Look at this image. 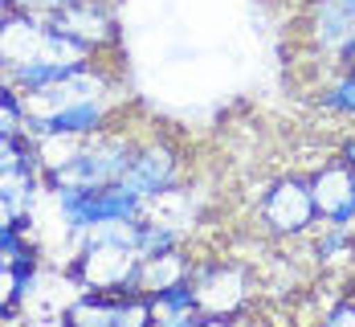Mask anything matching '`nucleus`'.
<instances>
[{
  "instance_id": "obj_1",
  "label": "nucleus",
  "mask_w": 355,
  "mask_h": 327,
  "mask_svg": "<svg viewBox=\"0 0 355 327\" xmlns=\"http://www.w3.org/2000/svg\"><path fill=\"white\" fill-rule=\"evenodd\" d=\"M188 283L205 315V327L237 324L257 299V278L241 258H196Z\"/></svg>"
},
{
  "instance_id": "obj_2",
  "label": "nucleus",
  "mask_w": 355,
  "mask_h": 327,
  "mask_svg": "<svg viewBox=\"0 0 355 327\" xmlns=\"http://www.w3.org/2000/svg\"><path fill=\"white\" fill-rule=\"evenodd\" d=\"M139 140L131 127H123L119 119L103 127V131H94L82 151H78V160H73L70 168H62V172H53V176H45V188L49 184H82V188H107V184H119L127 176V168H131V160H135V151H139Z\"/></svg>"
},
{
  "instance_id": "obj_3",
  "label": "nucleus",
  "mask_w": 355,
  "mask_h": 327,
  "mask_svg": "<svg viewBox=\"0 0 355 327\" xmlns=\"http://www.w3.org/2000/svg\"><path fill=\"white\" fill-rule=\"evenodd\" d=\"M257 221L278 242H306L319 225V201L311 188V172H282L266 184L257 201Z\"/></svg>"
},
{
  "instance_id": "obj_4",
  "label": "nucleus",
  "mask_w": 355,
  "mask_h": 327,
  "mask_svg": "<svg viewBox=\"0 0 355 327\" xmlns=\"http://www.w3.org/2000/svg\"><path fill=\"white\" fill-rule=\"evenodd\" d=\"M139 266L143 258L135 246H114V242H82L70 254L62 278L73 291H107L127 294L139 291Z\"/></svg>"
},
{
  "instance_id": "obj_5",
  "label": "nucleus",
  "mask_w": 355,
  "mask_h": 327,
  "mask_svg": "<svg viewBox=\"0 0 355 327\" xmlns=\"http://www.w3.org/2000/svg\"><path fill=\"white\" fill-rule=\"evenodd\" d=\"M180 181H184V147H180L168 131H151V135L139 140V151H135L127 176L119 184H123L131 196L151 201V196L176 188Z\"/></svg>"
},
{
  "instance_id": "obj_6",
  "label": "nucleus",
  "mask_w": 355,
  "mask_h": 327,
  "mask_svg": "<svg viewBox=\"0 0 355 327\" xmlns=\"http://www.w3.org/2000/svg\"><path fill=\"white\" fill-rule=\"evenodd\" d=\"M352 37H355V0H306L302 41L322 62H339Z\"/></svg>"
},
{
  "instance_id": "obj_7",
  "label": "nucleus",
  "mask_w": 355,
  "mask_h": 327,
  "mask_svg": "<svg viewBox=\"0 0 355 327\" xmlns=\"http://www.w3.org/2000/svg\"><path fill=\"white\" fill-rule=\"evenodd\" d=\"M49 25L78 37L98 58H107V53L119 49V17H114V4L110 0H70L62 12L49 17Z\"/></svg>"
},
{
  "instance_id": "obj_8",
  "label": "nucleus",
  "mask_w": 355,
  "mask_h": 327,
  "mask_svg": "<svg viewBox=\"0 0 355 327\" xmlns=\"http://www.w3.org/2000/svg\"><path fill=\"white\" fill-rule=\"evenodd\" d=\"M311 188H315V201H319V221L355 229V168L343 156L322 160L311 172Z\"/></svg>"
},
{
  "instance_id": "obj_9",
  "label": "nucleus",
  "mask_w": 355,
  "mask_h": 327,
  "mask_svg": "<svg viewBox=\"0 0 355 327\" xmlns=\"http://www.w3.org/2000/svg\"><path fill=\"white\" fill-rule=\"evenodd\" d=\"M45 37H49V21L21 12V8H0V70H17L25 62H33L45 53Z\"/></svg>"
},
{
  "instance_id": "obj_10",
  "label": "nucleus",
  "mask_w": 355,
  "mask_h": 327,
  "mask_svg": "<svg viewBox=\"0 0 355 327\" xmlns=\"http://www.w3.org/2000/svg\"><path fill=\"white\" fill-rule=\"evenodd\" d=\"M143 217L159 221V225H172V229H180L184 237H192L196 225H200V192H196L192 184L180 181L176 188H168V192L143 201Z\"/></svg>"
},
{
  "instance_id": "obj_11",
  "label": "nucleus",
  "mask_w": 355,
  "mask_h": 327,
  "mask_svg": "<svg viewBox=\"0 0 355 327\" xmlns=\"http://www.w3.org/2000/svg\"><path fill=\"white\" fill-rule=\"evenodd\" d=\"M147 307H151V324H168V327H205V315L196 307V294L192 283H172L164 291L147 294Z\"/></svg>"
},
{
  "instance_id": "obj_12",
  "label": "nucleus",
  "mask_w": 355,
  "mask_h": 327,
  "mask_svg": "<svg viewBox=\"0 0 355 327\" xmlns=\"http://www.w3.org/2000/svg\"><path fill=\"white\" fill-rule=\"evenodd\" d=\"M192 262H196V258L188 254V246L168 250V254H155V258H143V266H139V291L151 294V291L172 287V283H188Z\"/></svg>"
},
{
  "instance_id": "obj_13",
  "label": "nucleus",
  "mask_w": 355,
  "mask_h": 327,
  "mask_svg": "<svg viewBox=\"0 0 355 327\" xmlns=\"http://www.w3.org/2000/svg\"><path fill=\"white\" fill-rule=\"evenodd\" d=\"M319 110L331 115V119H343V123H355V70L339 62L335 78L319 90Z\"/></svg>"
},
{
  "instance_id": "obj_14",
  "label": "nucleus",
  "mask_w": 355,
  "mask_h": 327,
  "mask_svg": "<svg viewBox=\"0 0 355 327\" xmlns=\"http://www.w3.org/2000/svg\"><path fill=\"white\" fill-rule=\"evenodd\" d=\"M180 246H188V237H184L180 229H172V225H159V221H147V217H143V225H139V242H135L139 258L168 254V250H180Z\"/></svg>"
},
{
  "instance_id": "obj_15",
  "label": "nucleus",
  "mask_w": 355,
  "mask_h": 327,
  "mask_svg": "<svg viewBox=\"0 0 355 327\" xmlns=\"http://www.w3.org/2000/svg\"><path fill=\"white\" fill-rule=\"evenodd\" d=\"M322 324L331 327H355V291H343L327 311H322Z\"/></svg>"
},
{
  "instance_id": "obj_16",
  "label": "nucleus",
  "mask_w": 355,
  "mask_h": 327,
  "mask_svg": "<svg viewBox=\"0 0 355 327\" xmlns=\"http://www.w3.org/2000/svg\"><path fill=\"white\" fill-rule=\"evenodd\" d=\"M70 0H0V8H21V12H33V17H53V12H62Z\"/></svg>"
},
{
  "instance_id": "obj_17",
  "label": "nucleus",
  "mask_w": 355,
  "mask_h": 327,
  "mask_svg": "<svg viewBox=\"0 0 355 327\" xmlns=\"http://www.w3.org/2000/svg\"><path fill=\"white\" fill-rule=\"evenodd\" d=\"M339 156H343V160H347V164L355 168V131H347V135H343V144H339Z\"/></svg>"
},
{
  "instance_id": "obj_18",
  "label": "nucleus",
  "mask_w": 355,
  "mask_h": 327,
  "mask_svg": "<svg viewBox=\"0 0 355 327\" xmlns=\"http://www.w3.org/2000/svg\"><path fill=\"white\" fill-rule=\"evenodd\" d=\"M339 62H343V66H352V70H355V37L347 41V49H343V58H339Z\"/></svg>"
},
{
  "instance_id": "obj_19",
  "label": "nucleus",
  "mask_w": 355,
  "mask_h": 327,
  "mask_svg": "<svg viewBox=\"0 0 355 327\" xmlns=\"http://www.w3.org/2000/svg\"><path fill=\"white\" fill-rule=\"evenodd\" d=\"M8 90H12V86H8V74L0 70V99H4V94H8Z\"/></svg>"
}]
</instances>
